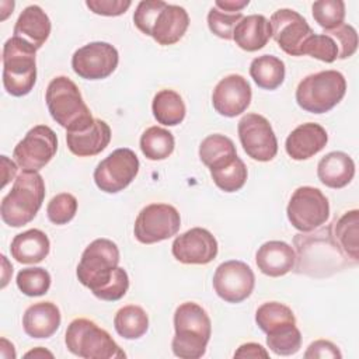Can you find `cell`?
I'll list each match as a JSON object with an SVG mask.
<instances>
[{
  "label": "cell",
  "mask_w": 359,
  "mask_h": 359,
  "mask_svg": "<svg viewBox=\"0 0 359 359\" xmlns=\"http://www.w3.org/2000/svg\"><path fill=\"white\" fill-rule=\"evenodd\" d=\"M293 243L297 251L293 266L296 273L324 278L356 265L337 243L332 233V222L327 227L316 229L314 233L296 234Z\"/></svg>",
  "instance_id": "1"
},
{
  "label": "cell",
  "mask_w": 359,
  "mask_h": 359,
  "mask_svg": "<svg viewBox=\"0 0 359 359\" xmlns=\"http://www.w3.org/2000/svg\"><path fill=\"white\" fill-rule=\"evenodd\" d=\"M133 22L139 31L151 36L158 45L167 46L184 36L189 15L181 6L161 0H142L133 13Z\"/></svg>",
  "instance_id": "2"
},
{
  "label": "cell",
  "mask_w": 359,
  "mask_h": 359,
  "mask_svg": "<svg viewBox=\"0 0 359 359\" xmlns=\"http://www.w3.org/2000/svg\"><path fill=\"white\" fill-rule=\"evenodd\" d=\"M175 335L171 348L181 359H199L205 355L212 334V323L206 310L194 303L185 302L174 313Z\"/></svg>",
  "instance_id": "3"
},
{
  "label": "cell",
  "mask_w": 359,
  "mask_h": 359,
  "mask_svg": "<svg viewBox=\"0 0 359 359\" xmlns=\"http://www.w3.org/2000/svg\"><path fill=\"white\" fill-rule=\"evenodd\" d=\"M45 101L52 119L65 128L66 132L83 130L94 121L79 87L66 76H57L50 80L45 93Z\"/></svg>",
  "instance_id": "4"
},
{
  "label": "cell",
  "mask_w": 359,
  "mask_h": 359,
  "mask_svg": "<svg viewBox=\"0 0 359 359\" xmlns=\"http://www.w3.org/2000/svg\"><path fill=\"white\" fill-rule=\"evenodd\" d=\"M45 199V182L38 171H21L11 191L1 199V220L10 227L28 224Z\"/></svg>",
  "instance_id": "5"
},
{
  "label": "cell",
  "mask_w": 359,
  "mask_h": 359,
  "mask_svg": "<svg viewBox=\"0 0 359 359\" xmlns=\"http://www.w3.org/2000/svg\"><path fill=\"white\" fill-rule=\"evenodd\" d=\"M36 49L28 42L11 36L3 45V86L13 97L31 93L36 81Z\"/></svg>",
  "instance_id": "6"
},
{
  "label": "cell",
  "mask_w": 359,
  "mask_h": 359,
  "mask_svg": "<svg viewBox=\"0 0 359 359\" xmlns=\"http://www.w3.org/2000/svg\"><path fill=\"white\" fill-rule=\"evenodd\" d=\"M66 348L84 359H122L126 353L112 337L93 320L76 318L66 330Z\"/></svg>",
  "instance_id": "7"
},
{
  "label": "cell",
  "mask_w": 359,
  "mask_h": 359,
  "mask_svg": "<svg viewBox=\"0 0 359 359\" xmlns=\"http://www.w3.org/2000/svg\"><path fill=\"white\" fill-rule=\"evenodd\" d=\"M346 93V80L337 70H323L306 76L296 88L297 105L311 114L332 109Z\"/></svg>",
  "instance_id": "8"
},
{
  "label": "cell",
  "mask_w": 359,
  "mask_h": 359,
  "mask_svg": "<svg viewBox=\"0 0 359 359\" xmlns=\"http://www.w3.org/2000/svg\"><path fill=\"white\" fill-rule=\"evenodd\" d=\"M118 264V245L108 238H97L83 251L76 273L80 283L95 294L112 279Z\"/></svg>",
  "instance_id": "9"
},
{
  "label": "cell",
  "mask_w": 359,
  "mask_h": 359,
  "mask_svg": "<svg viewBox=\"0 0 359 359\" xmlns=\"http://www.w3.org/2000/svg\"><path fill=\"white\" fill-rule=\"evenodd\" d=\"M286 215L296 230L309 233L328 220L330 202L318 188L299 187L290 196Z\"/></svg>",
  "instance_id": "10"
},
{
  "label": "cell",
  "mask_w": 359,
  "mask_h": 359,
  "mask_svg": "<svg viewBox=\"0 0 359 359\" xmlns=\"http://www.w3.org/2000/svg\"><path fill=\"white\" fill-rule=\"evenodd\" d=\"M180 226L181 217L174 206L168 203H150L139 212L133 233L137 241L154 244L175 236Z\"/></svg>",
  "instance_id": "11"
},
{
  "label": "cell",
  "mask_w": 359,
  "mask_h": 359,
  "mask_svg": "<svg viewBox=\"0 0 359 359\" xmlns=\"http://www.w3.org/2000/svg\"><path fill=\"white\" fill-rule=\"evenodd\" d=\"M139 158L128 147L116 149L98 163L94 170V182L102 192L123 191L139 172Z\"/></svg>",
  "instance_id": "12"
},
{
  "label": "cell",
  "mask_w": 359,
  "mask_h": 359,
  "mask_svg": "<svg viewBox=\"0 0 359 359\" xmlns=\"http://www.w3.org/2000/svg\"><path fill=\"white\" fill-rule=\"evenodd\" d=\"M56 150V133L46 125H36L14 147L13 157L22 171H39L53 158Z\"/></svg>",
  "instance_id": "13"
},
{
  "label": "cell",
  "mask_w": 359,
  "mask_h": 359,
  "mask_svg": "<svg viewBox=\"0 0 359 359\" xmlns=\"http://www.w3.org/2000/svg\"><path fill=\"white\" fill-rule=\"evenodd\" d=\"M240 143L248 157L271 161L278 153V140L269 121L259 114L244 115L237 126Z\"/></svg>",
  "instance_id": "14"
},
{
  "label": "cell",
  "mask_w": 359,
  "mask_h": 359,
  "mask_svg": "<svg viewBox=\"0 0 359 359\" xmlns=\"http://www.w3.org/2000/svg\"><path fill=\"white\" fill-rule=\"evenodd\" d=\"M119 62L118 50L108 42H90L72 56L73 72L86 80H102L111 76Z\"/></svg>",
  "instance_id": "15"
},
{
  "label": "cell",
  "mask_w": 359,
  "mask_h": 359,
  "mask_svg": "<svg viewBox=\"0 0 359 359\" xmlns=\"http://www.w3.org/2000/svg\"><path fill=\"white\" fill-rule=\"evenodd\" d=\"M213 289L227 303H241L254 290L255 276L250 265L243 261L230 259L222 262L213 273Z\"/></svg>",
  "instance_id": "16"
},
{
  "label": "cell",
  "mask_w": 359,
  "mask_h": 359,
  "mask_svg": "<svg viewBox=\"0 0 359 359\" xmlns=\"http://www.w3.org/2000/svg\"><path fill=\"white\" fill-rule=\"evenodd\" d=\"M272 36L279 48L290 56H302L303 43L314 32L306 18L294 10L279 8L271 20Z\"/></svg>",
  "instance_id": "17"
},
{
  "label": "cell",
  "mask_w": 359,
  "mask_h": 359,
  "mask_svg": "<svg viewBox=\"0 0 359 359\" xmlns=\"http://www.w3.org/2000/svg\"><path fill=\"white\" fill-rule=\"evenodd\" d=\"M217 250L215 236L202 227H194L177 236L171 245L174 258L187 265H206L216 258Z\"/></svg>",
  "instance_id": "18"
},
{
  "label": "cell",
  "mask_w": 359,
  "mask_h": 359,
  "mask_svg": "<svg viewBox=\"0 0 359 359\" xmlns=\"http://www.w3.org/2000/svg\"><path fill=\"white\" fill-rule=\"evenodd\" d=\"M251 97L252 91L247 79L241 74H229L216 84L212 93V104L222 116L234 118L250 107Z\"/></svg>",
  "instance_id": "19"
},
{
  "label": "cell",
  "mask_w": 359,
  "mask_h": 359,
  "mask_svg": "<svg viewBox=\"0 0 359 359\" xmlns=\"http://www.w3.org/2000/svg\"><path fill=\"white\" fill-rule=\"evenodd\" d=\"M328 142L327 130L314 122L302 123L286 137L285 149L293 160H307L321 151Z\"/></svg>",
  "instance_id": "20"
},
{
  "label": "cell",
  "mask_w": 359,
  "mask_h": 359,
  "mask_svg": "<svg viewBox=\"0 0 359 359\" xmlns=\"http://www.w3.org/2000/svg\"><path fill=\"white\" fill-rule=\"evenodd\" d=\"M111 140V128L102 119H95L93 123L74 132H66L67 149L79 157H91L101 153Z\"/></svg>",
  "instance_id": "21"
},
{
  "label": "cell",
  "mask_w": 359,
  "mask_h": 359,
  "mask_svg": "<svg viewBox=\"0 0 359 359\" xmlns=\"http://www.w3.org/2000/svg\"><path fill=\"white\" fill-rule=\"evenodd\" d=\"M255 261L258 269L264 275L279 278L293 269L296 262V252L287 243L271 240L258 248Z\"/></svg>",
  "instance_id": "22"
},
{
  "label": "cell",
  "mask_w": 359,
  "mask_h": 359,
  "mask_svg": "<svg viewBox=\"0 0 359 359\" xmlns=\"http://www.w3.org/2000/svg\"><path fill=\"white\" fill-rule=\"evenodd\" d=\"M62 321L59 307L52 302H39L31 304L22 316V328L31 338L52 337Z\"/></svg>",
  "instance_id": "23"
},
{
  "label": "cell",
  "mask_w": 359,
  "mask_h": 359,
  "mask_svg": "<svg viewBox=\"0 0 359 359\" xmlns=\"http://www.w3.org/2000/svg\"><path fill=\"white\" fill-rule=\"evenodd\" d=\"M50 28V20L46 13L39 6L32 4L25 7L18 15L13 36L28 42L38 50L49 38Z\"/></svg>",
  "instance_id": "24"
},
{
  "label": "cell",
  "mask_w": 359,
  "mask_h": 359,
  "mask_svg": "<svg viewBox=\"0 0 359 359\" xmlns=\"http://www.w3.org/2000/svg\"><path fill=\"white\" fill-rule=\"evenodd\" d=\"M271 36V22L262 14H251L243 17L233 31V39L236 45L247 52L262 49Z\"/></svg>",
  "instance_id": "25"
},
{
  "label": "cell",
  "mask_w": 359,
  "mask_h": 359,
  "mask_svg": "<svg viewBox=\"0 0 359 359\" xmlns=\"http://www.w3.org/2000/svg\"><path fill=\"white\" fill-rule=\"evenodd\" d=\"M355 175V163L344 151H331L317 164V177L328 188L346 187Z\"/></svg>",
  "instance_id": "26"
},
{
  "label": "cell",
  "mask_w": 359,
  "mask_h": 359,
  "mask_svg": "<svg viewBox=\"0 0 359 359\" xmlns=\"http://www.w3.org/2000/svg\"><path fill=\"white\" fill-rule=\"evenodd\" d=\"M50 250L48 236L39 229H29L17 234L10 245L11 257L20 264H38Z\"/></svg>",
  "instance_id": "27"
},
{
  "label": "cell",
  "mask_w": 359,
  "mask_h": 359,
  "mask_svg": "<svg viewBox=\"0 0 359 359\" xmlns=\"http://www.w3.org/2000/svg\"><path fill=\"white\" fill-rule=\"evenodd\" d=\"M237 157L233 140L224 135L213 133L206 136L199 144V158L209 168H220Z\"/></svg>",
  "instance_id": "28"
},
{
  "label": "cell",
  "mask_w": 359,
  "mask_h": 359,
  "mask_svg": "<svg viewBox=\"0 0 359 359\" xmlns=\"http://www.w3.org/2000/svg\"><path fill=\"white\" fill-rule=\"evenodd\" d=\"M332 233L341 250L355 264L359 262V210L345 212L332 222Z\"/></svg>",
  "instance_id": "29"
},
{
  "label": "cell",
  "mask_w": 359,
  "mask_h": 359,
  "mask_svg": "<svg viewBox=\"0 0 359 359\" xmlns=\"http://www.w3.org/2000/svg\"><path fill=\"white\" fill-rule=\"evenodd\" d=\"M250 76L259 88L276 90L285 80V63L273 55L258 56L250 65Z\"/></svg>",
  "instance_id": "30"
},
{
  "label": "cell",
  "mask_w": 359,
  "mask_h": 359,
  "mask_svg": "<svg viewBox=\"0 0 359 359\" xmlns=\"http://www.w3.org/2000/svg\"><path fill=\"white\" fill-rule=\"evenodd\" d=\"M151 111L158 123L165 126H175L185 118L187 108L181 95L174 90H160L151 104Z\"/></svg>",
  "instance_id": "31"
},
{
  "label": "cell",
  "mask_w": 359,
  "mask_h": 359,
  "mask_svg": "<svg viewBox=\"0 0 359 359\" xmlns=\"http://www.w3.org/2000/svg\"><path fill=\"white\" fill-rule=\"evenodd\" d=\"M116 332L125 339H137L149 330V317L146 311L136 304H128L119 309L114 317Z\"/></svg>",
  "instance_id": "32"
},
{
  "label": "cell",
  "mask_w": 359,
  "mask_h": 359,
  "mask_svg": "<svg viewBox=\"0 0 359 359\" xmlns=\"http://www.w3.org/2000/svg\"><path fill=\"white\" fill-rule=\"evenodd\" d=\"M175 146L172 133L160 126L147 128L140 136V150L146 158L157 161L167 158Z\"/></svg>",
  "instance_id": "33"
},
{
  "label": "cell",
  "mask_w": 359,
  "mask_h": 359,
  "mask_svg": "<svg viewBox=\"0 0 359 359\" xmlns=\"http://www.w3.org/2000/svg\"><path fill=\"white\" fill-rule=\"evenodd\" d=\"M255 323L258 328L266 334L278 327L296 324V318L292 309L286 304L279 302H266L257 309Z\"/></svg>",
  "instance_id": "34"
},
{
  "label": "cell",
  "mask_w": 359,
  "mask_h": 359,
  "mask_svg": "<svg viewBox=\"0 0 359 359\" xmlns=\"http://www.w3.org/2000/svg\"><path fill=\"white\" fill-rule=\"evenodd\" d=\"M266 345L275 355H294L302 346V334L296 324H286L266 332Z\"/></svg>",
  "instance_id": "35"
},
{
  "label": "cell",
  "mask_w": 359,
  "mask_h": 359,
  "mask_svg": "<svg viewBox=\"0 0 359 359\" xmlns=\"http://www.w3.org/2000/svg\"><path fill=\"white\" fill-rule=\"evenodd\" d=\"M209 171L216 187L224 192H236L241 189L248 175L247 167L238 156L231 163Z\"/></svg>",
  "instance_id": "36"
},
{
  "label": "cell",
  "mask_w": 359,
  "mask_h": 359,
  "mask_svg": "<svg viewBox=\"0 0 359 359\" xmlns=\"http://www.w3.org/2000/svg\"><path fill=\"white\" fill-rule=\"evenodd\" d=\"M17 287L29 297L45 294L50 287V275L46 269L34 266L24 268L17 273Z\"/></svg>",
  "instance_id": "37"
},
{
  "label": "cell",
  "mask_w": 359,
  "mask_h": 359,
  "mask_svg": "<svg viewBox=\"0 0 359 359\" xmlns=\"http://www.w3.org/2000/svg\"><path fill=\"white\" fill-rule=\"evenodd\" d=\"M316 22L325 31L335 29L344 24L345 3L342 0H318L311 6Z\"/></svg>",
  "instance_id": "38"
},
{
  "label": "cell",
  "mask_w": 359,
  "mask_h": 359,
  "mask_svg": "<svg viewBox=\"0 0 359 359\" xmlns=\"http://www.w3.org/2000/svg\"><path fill=\"white\" fill-rule=\"evenodd\" d=\"M302 55H310L325 63H332L338 59V46L327 34H313L306 39L302 48Z\"/></svg>",
  "instance_id": "39"
},
{
  "label": "cell",
  "mask_w": 359,
  "mask_h": 359,
  "mask_svg": "<svg viewBox=\"0 0 359 359\" xmlns=\"http://www.w3.org/2000/svg\"><path fill=\"white\" fill-rule=\"evenodd\" d=\"M77 212V199L72 194L62 192L53 196L48 206H46V215L48 219L53 224H66L69 223Z\"/></svg>",
  "instance_id": "40"
},
{
  "label": "cell",
  "mask_w": 359,
  "mask_h": 359,
  "mask_svg": "<svg viewBox=\"0 0 359 359\" xmlns=\"http://www.w3.org/2000/svg\"><path fill=\"white\" fill-rule=\"evenodd\" d=\"M243 13H227L216 7H212L208 13V27L212 34L222 39H233V31L241 21Z\"/></svg>",
  "instance_id": "41"
},
{
  "label": "cell",
  "mask_w": 359,
  "mask_h": 359,
  "mask_svg": "<svg viewBox=\"0 0 359 359\" xmlns=\"http://www.w3.org/2000/svg\"><path fill=\"white\" fill-rule=\"evenodd\" d=\"M327 35H330L337 46H338V59H346L351 57L356 49H358V34L356 29L349 24H342L337 27L335 29L327 31Z\"/></svg>",
  "instance_id": "42"
},
{
  "label": "cell",
  "mask_w": 359,
  "mask_h": 359,
  "mask_svg": "<svg viewBox=\"0 0 359 359\" xmlns=\"http://www.w3.org/2000/svg\"><path fill=\"white\" fill-rule=\"evenodd\" d=\"M128 289H129V276L123 268L118 266L112 279L94 296L105 302H116L126 294Z\"/></svg>",
  "instance_id": "43"
},
{
  "label": "cell",
  "mask_w": 359,
  "mask_h": 359,
  "mask_svg": "<svg viewBox=\"0 0 359 359\" xmlns=\"http://www.w3.org/2000/svg\"><path fill=\"white\" fill-rule=\"evenodd\" d=\"M130 0H87L86 6L98 15L107 17H116L123 14L129 7Z\"/></svg>",
  "instance_id": "44"
},
{
  "label": "cell",
  "mask_w": 359,
  "mask_h": 359,
  "mask_svg": "<svg viewBox=\"0 0 359 359\" xmlns=\"http://www.w3.org/2000/svg\"><path fill=\"white\" fill-rule=\"evenodd\" d=\"M304 358L306 359H325V358H331V359H341L342 353L338 349V346L335 344H332L331 341H325V339H317L314 342H311L307 348V351L304 352Z\"/></svg>",
  "instance_id": "45"
},
{
  "label": "cell",
  "mask_w": 359,
  "mask_h": 359,
  "mask_svg": "<svg viewBox=\"0 0 359 359\" xmlns=\"http://www.w3.org/2000/svg\"><path fill=\"white\" fill-rule=\"evenodd\" d=\"M234 358H251V359H259V358H264V359H268L269 358V353L266 352V349L259 345V344H255V342H247V344H243L238 346V349L234 352Z\"/></svg>",
  "instance_id": "46"
},
{
  "label": "cell",
  "mask_w": 359,
  "mask_h": 359,
  "mask_svg": "<svg viewBox=\"0 0 359 359\" xmlns=\"http://www.w3.org/2000/svg\"><path fill=\"white\" fill-rule=\"evenodd\" d=\"M248 3V0H216L215 7L227 13H240Z\"/></svg>",
  "instance_id": "47"
},
{
  "label": "cell",
  "mask_w": 359,
  "mask_h": 359,
  "mask_svg": "<svg viewBox=\"0 0 359 359\" xmlns=\"http://www.w3.org/2000/svg\"><path fill=\"white\" fill-rule=\"evenodd\" d=\"M1 167H3V184L1 187H6L8 184L10 180H13V177L17 172V165L10 161L7 158V156H1Z\"/></svg>",
  "instance_id": "48"
},
{
  "label": "cell",
  "mask_w": 359,
  "mask_h": 359,
  "mask_svg": "<svg viewBox=\"0 0 359 359\" xmlns=\"http://www.w3.org/2000/svg\"><path fill=\"white\" fill-rule=\"evenodd\" d=\"M24 356H25V358H31V356H34V358H45V356L53 358V353L49 352V351H46V349H43V348H41V346H38V348H35V349L27 352Z\"/></svg>",
  "instance_id": "49"
}]
</instances>
